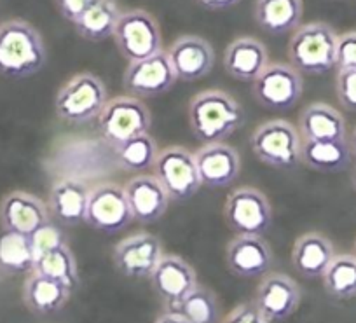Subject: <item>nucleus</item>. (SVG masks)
I'll use <instances>...</instances> for the list:
<instances>
[{
    "label": "nucleus",
    "mask_w": 356,
    "mask_h": 323,
    "mask_svg": "<svg viewBox=\"0 0 356 323\" xmlns=\"http://www.w3.org/2000/svg\"><path fill=\"white\" fill-rule=\"evenodd\" d=\"M245 123L238 100L220 89H207L191 100L189 125L194 136L204 143L224 142Z\"/></svg>",
    "instance_id": "1"
},
{
    "label": "nucleus",
    "mask_w": 356,
    "mask_h": 323,
    "mask_svg": "<svg viewBox=\"0 0 356 323\" xmlns=\"http://www.w3.org/2000/svg\"><path fill=\"white\" fill-rule=\"evenodd\" d=\"M42 36L25 19L0 23V75L26 79L42 70L46 63Z\"/></svg>",
    "instance_id": "2"
},
{
    "label": "nucleus",
    "mask_w": 356,
    "mask_h": 323,
    "mask_svg": "<svg viewBox=\"0 0 356 323\" xmlns=\"http://www.w3.org/2000/svg\"><path fill=\"white\" fill-rule=\"evenodd\" d=\"M337 33L330 25L314 22L293 30L289 40V61L302 75H323L335 68Z\"/></svg>",
    "instance_id": "3"
},
{
    "label": "nucleus",
    "mask_w": 356,
    "mask_h": 323,
    "mask_svg": "<svg viewBox=\"0 0 356 323\" xmlns=\"http://www.w3.org/2000/svg\"><path fill=\"white\" fill-rule=\"evenodd\" d=\"M108 100L107 88L98 75L82 72L68 79L54 100L56 116L68 125H84L98 118Z\"/></svg>",
    "instance_id": "4"
},
{
    "label": "nucleus",
    "mask_w": 356,
    "mask_h": 323,
    "mask_svg": "<svg viewBox=\"0 0 356 323\" xmlns=\"http://www.w3.org/2000/svg\"><path fill=\"white\" fill-rule=\"evenodd\" d=\"M302 139L299 129L285 119H271L257 126L250 147L260 163L278 170H290L300 163Z\"/></svg>",
    "instance_id": "5"
},
{
    "label": "nucleus",
    "mask_w": 356,
    "mask_h": 323,
    "mask_svg": "<svg viewBox=\"0 0 356 323\" xmlns=\"http://www.w3.org/2000/svg\"><path fill=\"white\" fill-rule=\"evenodd\" d=\"M97 119L102 139L111 147L145 135L152 126L150 111L136 96H115L107 100Z\"/></svg>",
    "instance_id": "6"
},
{
    "label": "nucleus",
    "mask_w": 356,
    "mask_h": 323,
    "mask_svg": "<svg viewBox=\"0 0 356 323\" xmlns=\"http://www.w3.org/2000/svg\"><path fill=\"white\" fill-rule=\"evenodd\" d=\"M114 40L119 53L129 63L145 60L163 51V36L159 23L143 9L122 13L114 30Z\"/></svg>",
    "instance_id": "7"
},
{
    "label": "nucleus",
    "mask_w": 356,
    "mask_h": 323,
    "mask_svg": "<svg viewBox=\"0 0 356 323\" xmlns=\"http://www.w3.org/2000/svg\"><path fill=\"white\" fill-rule=\"evenodd\" d=\"M152 170L154 177L161 182L170 199L175 201L193 198L203 185L194 154L186 147L170 145L159 150Z\"/></svg>",
    "instance_id": "8"
},
{
    "label": "nucleus",
    "mask_w": 356,
    "mask_h": 323,
    "mask_svg": "<svg viewBox=\"0 0 356 323\" xmlns=\"http://www.w3.org/2000/svg\"><path fill=\"white\" fill-rule=\"evenodd\" d=\"M304 91L302 74L290 63H269L252 82L253 98L267 111H289Z\"/></svg>",
    "instance_id": "9"
},
{
    "label": "nucleus",
    "mask_w": 356,
    "mask_h": 323,
    "mask_svg": "<svg viewBox=\"0 0 356 323\" xmlns=\"http://www.w3.org/2000/svg\"><path fill=\"white\" fill-rule=\"evenodd\" d=\"M224 219L234 235L262 236L273 221L271 203L259 189L238 187L225 199Z\"/></svg>",
    "instance_id": "10"
},
{
    "label": "nucleus",
    "mask_w": 356,
    "mask_h": 323,
    "mask_svg": "<svg viewBox=\"0 0 356 323\" xmlns=\"http://www.w3.org/2000/svg\"><path fill=\"white\" fill-rule=\"evenodd\" d=\"M135 221L126 199L124 187L118 184H102L89 191L86 224L89 228L112 235L128 228Z\"/></svg>",
    "instance_id": "11"
},
{
    "label": "nucleus",
    "mask_w": 356,
    "mask_h": 323,
    "mask_svg": "<svg viewBox=\"0 0 356 323\" xmlns=\"http://www.w3.org/2000/svg\"><path fill=\"white\" fill-rule=\"evenodd\" d=\"M149 280L166 311H173L197 287L194 267L173 253H164Z\"/></svg>",
    "instance_id": "12"
},
{
    "label": "nucleus",
    "mask_w": 356,
    "mask_h": 323,
    "mask_svg": "<svg viewBox=\"0 0 356 323\" xmlns=\"http://www.w3.org/2000/svg\"><path fill=\"white\" fill-rule=\"evenodd\" d=\"M124 89L136 98H157L170 91L178 81L166 51L145 60L133 61L124 72Z\"/></svg>",
    "instance_id": "13"
},
{
    "label": "nucleus",
    "mask_w": 356,
    "mask_h": 323,
    "mask_svg": "<svg viewBox=\"0 0 356 323\" xmlns=\"http://www.w3.org/2000/svg\"><path fill=\"white\" fill-rule=\"evenodd\" d=\"M163 255L164 249L161 239L150 233L140 231L126 236L115 245L112 260L122 276L149 278Z\"/></svg>",
    "instance_id": "14"
},
{
    "label": "nucleus",
    "mask_w": 356,
    "mask_h": 323,
    "mask_svg": "<svg viewBox=\"0 0 356 323\" xmlns=\"http://www.w3.org/2000/svg\"><path fill=\"white\" fill-rule=\"evenodd\" d=\"M302 292L299 283L283 273L264 274L257 285L253 304L269 322H283L299 309Z\"/></svg>",
    "instance_id": "15"
},
{
    "label": "nucleus",
    "mask_w": 356,
    "mask_h": 323,
    "mask_svg": "<svg viewBox=\"0 0 356 323\" xmlns=\"http://www.w3.org/2000/svg\"><path fill=\"white\" fill-rule=\"evenodd\" d=\"M273 262L271 246L260 235H236L225 246V266L238 278H262Z\"/></svg>",
    "instance_id": "16"
},
{
    "label": "nucleus",
    "mask_w": 356,
    "mask_h": 323,
    "mask_svg": "<svg viewBox=\"0 0 356 323\" xmlns=\"http://www.w3.org/2000/svg\"><path fill=\"white\" fill-rule=\"evenodd\" d=\"M51 222L46 203L25 191H13L0 203V226L4 233L32 236Z\"/></svg>",
    "instance_id": "17"
},
{
    "label": "nucleus",
    "mask_w": 356,
    "mask_h": 323,
    "mask_svg": "<svg viewBox=\"0 0 356 323\" xmlns=\"http://www.w3.org/2000/svg\"><path fill=\"white\" fill-rule=\"evenodd\" d=\"M166 53L177 79L182 82H194L207 77L215 63L213 47L200 36L178 37Z\"/></svg>",
    "instance_id": "18"
},
{
    "label": "nucleus",
    "mask_w": 356,
    "mask_h": 323,
    "mask_svg": "<svg viewBox=\"0 0 356 323\" xmlns=\"http://www.w3.org/2000/svg\"><path fill=\"white\" fill-rule=\"evenodd\" d=\"M201 184L211 189L227 187L238 178L241 159L234 147L224 142L204 143L194 154Z\"/></svg>",
    "instance_id": "19"
},
{
    "label": "nucleus",
    "mask_w": 356,
    "mask_h": 323,
    "mask_svg": "<svg viewBox=\"0 0 356 323\" xmlns=\"http://www.w3.org/2000/svg\"><path fill=\"white\" fill-rule=\"evenodd\" d=\"M129 210L140 224H154L168 210L170 196L154 175H138L124 185Z\"/></svg>",
    "instance_id": "20"
},
{
    "label": "nucleus",
    "mask_w": 356,
    "mask_h": 323,
    "mask_svg": "<svg viewBox=\"0 0 356 323\" xmlns=\"http://www.w3.org/2000/svg\"><path fill=\"white\" fill-rule=\"evenodd\" d=\"M299 135L311 142H339L348 140L346 119L337 109L323 102L309 103L299 114Z\"/></svg>",
    "instance_id": "21"
},
{
    "label": "nucleus",
    "mask_w": 356,
    "mask_h": 323,
    "mask_svg": "<svg viewBox=\"0 0 356 323\" xmlns=\"http://www.w3.org/2000/svg\"><path fill=\"white\" fill-rule=\"evenodd\" d=\"M267 65L266 46L255 37H238L224 51V68L236 81L253 82Z\"/></svg>",
    "instance_id": "22"
},
{
    "label": "nucleus",
    "mask_w": 356,
    "mask_h": 323,
    "mask_svg": "<svg viewBox=\"0 0 356 323\" xmlns=\"http://www.w3.org/2000/svg\"><path fill=\"white\" fill-rule=\"evenodd\" d=\"M89 189L75 178H60L51 187L47 208L51 217L63 226H77L86 221Z\"/></svg>",
    "instance_id": "23"
},
{
    "label": "nucleus",
    "mask_w": 356,
    "mask_h": 323,
    "mask_svg": "<svg viewBox=\"0 0 356 323\" xmlns=\"http://www.w3.org/2000/svg\"><path fill=\"white\" fill-rule=\"evenodd\" d=\"M72 288L39 273H29L23 283V302L33 315L46 316L61 311L70 301Z\"/></svg>",
    "instance_id": "24"
},
{
    "label": "nucleus",
    "mask_w": 356,
    "mask_h": 323,
    "mask_svg": "<svg viewBox=\"0 0 356 323\" xmlns=\"http://www.w3.org/2000/svg\"><path fill=\"white\" fill-rule=\"evenodd\" d=\"M335 257L334 243L321 233H306L293 243L292 262L297 273L304 278L323 276L325 269Z\"/></svg>",
    "instance_id": "25"
},
{
    "label": "nucleus",
    "mask_w": 356,
    "mask_h": 323,
    "mask_svg": "<svg viewBox=\"0 0 356 323\" xmlns=\"http://www.w3.org/2000/svg\"><path fill=\"white\" fill-rule=\"evenodd\" d=\"M304 15L302 0H255V23L271 36H283L300 26Z\"/></svg>",
    "instance_id": "26"
},
{
    "label": "nucleus",
    "mask_w": 356,
    "mask_h": 323,
    "mask_svg": "<svg viewBox=\"0 0 356 323\" xmlns=\"http://www.w3.org/2000/svg\"><path fill=\"white\" fill-rule=\"evenodd\" d=\"M353 154L348 140L339 142H311L302 140L300 164L320 173H339L351 164Z\"/></svg>",
    "instance_id": "27"
},
{
    "label": "nucleus",
    "mask_w": 356,
    "mask_h": 323,
    "mask_svg": "<svg viewBox=\"0 0 356 323\" xmlns=\"http://www.w3.org/2000/svg\"><path fill=\"white\" fill-rule=\"evenodd\" d=\"M122 11L115 0H95L88 11L74 23L75 32L89 42H102L114 36Z\"/></svg>",
    "instance_id": "28"
},
{
    "label": "nucleus",
    "mask_w": 356,
    "mask_h": 323,
    "mask_svg": "<svg viewBox=\"0 0 356 323\" xmlns=\"http://www.w3.org/2000/svg\"><path fill=\"white\" fill-rule=\"evenodd\" d=\"M321 281L332 299L348 301L356 297V257L353 253H335Z\"/></svg>",
    "instance_id": "29"
},
{
    "label": "nucleus",
    "mask_w": 356,
    "mask_h": 323,
    "mask_svg": "<svg viewBox=\"0 0 356 323\" xmlns=\"http://www.w3.org/2000/svg\"><path fill=\"white\" fill-rule=\"evenodd\" d=\"M35 255H33L30 236L6 233L0 236V269L6 273H32Z\"/></svg>",
    "instance_id": "30"
},
{
    "label": "nucleus",
    "mask_w": 356,
    "mask_h": 323,
    "mask_svg": "<svg viewBox=\"0 0 356 323\" xmlns=\"http://www.w3.org/2000/svg\"><path fill=\"white\" fill-rule=\"evenodd\" d=\"M171 313H178L189 323H220V302L213 290L197 285Z\"/></svg>",
    "instance_id": "31"
},
{
    "label": "nucleus",
    "mask_w": 356,
    "mask_h": 323,
    "mask_svg": "<svg viewBox=\"0 0 356 323\" xmlns=\"http://www.w3.org/2000/svg\"><path fill=\"white\" fill-rule=\"evenodd\" d=\"M33 273L44 274L53 280L61 281L68 288L74 290L79 285V267L74 253L68 249V245L60 246L49 253H44L42 257L33 264Z\"/></svg>",
    "instance_id": "32"
},
{
    "label": "nucleus",
    "mask_w": 356,
    "mask_h": 323,
    "mask_svg": "<svg viewBox=\"0 0 356 323\" xmlns=\"http://www.w3.org/2000/svg\"><path fill=\"white\" fill-rule=\"evenodd\" d=\"M114 152L122 170L145 171L154 166L159 150H157L156 140L149 133H145V135L135 136V139L114 147Z\"/></svg>",
    "instance_id": "33"
},
{
    "label": "nucleus",
    "mask_w": 356,
    "mask_h": 323,
    "mask_svg": "<svg viewBox=\"0 0 356 323\" xmlns=\"http://www.w3.org/2000/svg\"><path fill=\"white\" fill-rule=\"evenodd\" d=\"M30 242H32L35 260L39 259V257H42L44 253H49L53 252V250L60 249V246L67 245V239H65L63 233H61L53 222H47L46 226L37 229V231L30 236Z\"/></svg>",
    "instance_id": "34"
},
{
    "label": "nucleus",
    "mask_w": 356,
    "mask_h": 323,
    "mask_svg": "<svg viewBox=\"0 0 356 323\" xmlns=\"http://www.w3.org/2000/svg\"><path fill=\"white\" fill-rule=\"evenodd\" d=\"M335 95L342 109L356 112V68L351 70H337L335 77Z\"/></svg>",
    "instance_id": "35"
},
{
    "label": "nucleus",
    "mask_w": 356,
    "mask_h": 323,
    "mask_svg": "<svg viewBox=\"0 0 356 323\" xmlns=\"http://www.w3.org/2000/svg\"><path fill=\"white\" fill-rule=\"evenodd\" d=\"M335 68L337 70L356 68V30H351V32H346L337 37Z\"/></svg>",
    "instance_id": "36"
},
{
    "label": "nucleus",
    "mask_w": 356,
    "mask_h": 323,
    "mask_svg": "<svg viewBox=\"0 0 356 323\" xmlns=\"http://www.w3.org/2000/svg\"><path fill=\"white\" fill-rule=\"evenodd\" d=\"M220 323H273L259 311L255 304L252 302H243V304L236 306L232 311H229Z\"/></svg>",
    "instance_id": "37"
},
{
    "label": "nucleus",
    "mask_w": 356,
    "mask_h": 323,
    "mask_svg": "<svg viewBox=\"0 0 356 323\" xmlns=\"http://www.w3.org/2000/svg\"><path fill=\"white\" fill-rule=\"evenodd\" d=\"M93 2L95 0H54V6L67 22L75 23Z\"/></svg>",
    "instance_id": "38"
},
{
    "label": "nucleus",
    "mask_w": 356,
    "mask_h": 323,
    "mask_svg": "<svg viewBox=\"0 0 356 323\" xmlns=\"http://www.w3.org/2000/svg\"><path fill=\"white\" fill-rule=\"evenodd\" d=\"M203 8L210 9V11H224V9H231L238 6L241 0H197Z\"/></svg>",
    "instance_id": "39"
},
{
    "label": "nucleus",
    "mask_w": 356,
    "mask_h": 323,
    "mask_svg": "<svg viewBox=\"0 0 356 323\" xmlns=\"http://www.w3.org/2000/svg\"><path fill=\"white\" fill-rule=\"evenodd\" d=\"M154 323H189L184 316H180L178 313H171V311H164L163 315L157 316L156 322Z\"/></svg>",
    "instance_id": "40"
},
{
    "label": "nucleus",
    "mask_w": 356,
    "mask_h": 323,
    "mask_svg": "<svg viewBox=\"0 0 356 323\" xmlns=\"http://www.w3.org/2000/svg\"><path fill=\"white\" fill-rule=\"evenodd\" d=\"M348 142H349V149H351L353 157H355V159H356V126H355V129H353L351 136H349V139H348Z\"/></svg>",
    "instance_id": "41"
},
{
    "label": "nucleus",
    "mask_w": 356,
    "mask_h": 323,
    "mask_svg": "<svg viewBox=\"0 0 356 323\" xmlns=\"http://www.w3.org/2000/svg\"><path fill=\"white\" fill-rule=\"evenodd\" d=\"M351 185H353V189L356 191V166L353 168V171H351Z\"/></svg>",
    "instance_id": "42"
},
{
    "label": "nucleus",
    "mask_w": 356,
    "mask_h": 323,
    "mask_svg": "<svg viewBox=\"0 0 356 323\" xmlns=\"http://www.w3.org/2000/svg\"><path fill=\"white\" fill-rule=\"evenodd\" d=\"M353 255H355V257H356V242H355V253H353Z\"/></svg>",
    "instance_id": "43"
}]
</instances>
